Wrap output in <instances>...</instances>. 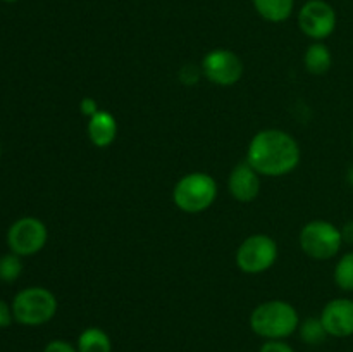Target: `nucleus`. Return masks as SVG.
Instances as JSON below:
<instances>
[{
	"mask_svg": "<svg viewBox=\"0 0 353 352\" xmlns=\"http://www.w3.org/2000/svg\"><path fill=\"white\" fill-rule=\"evenodd\" d=\"M302 150L295 138L283 130H262L254 135L247 161L261 176H285L299 166Z\"/></svg>",
	"mask_w": 353,
	"mask_h": 352,
	"instance_id": "1",
	"label": "nucleus"
},
{
	"mask_svg": "<svg viewBox=\"0 0 353 352\" xmlns=\"http://www.w3.org/2000/svg\"><path fill=\"white\" fill-rule=\"evenodd\" d=\"M300 326L299 311L286 300H268L252 311L250 328L265 340H283Z\"/></svg>",
	"mask_w": 353,
	"mask_h": 352,
	"instance_id": "2",
	"label": "nucleus"
},
{
	"mask_svg": "<svg viewBox=\"0 0 353 352\" xmlns=\"http://www.w3.org/2000/svg\"><path fill=\"white\" fill-rule=\"evenodd\" d=\"M217 197V183L207 173H188L183 176L172 190V200L183 213H203L214 204Z\"/></svg>",
	"mask_w": 353,
	"mask_h": 352,
	"instance_id": "3",
	"label": "nucleus"
},
{
	"mask_svg": "<svg viewBox=\"0 0 353 352\" xmlns=\"http://www.w3.org/2000/svg\"><path fill=\"white\" fill-rule=\"evenodd\" d=\"M57 313V299L43 286H30L14 297V320L26 326H40L48 323Z\"/></svg>",
	"mask_w": 353,
	"mask_h": 352,
	"instance_id": "4",
	"label": "nucleus"
},
{
	"mask_svg": "<svg viewBox=\"0 0 353 352\" xmlns=\"http://www.w3.org/2000/svg\"><path fill=\"white\" fill-rule=\"evenodd\" d=\"M343 245L341 230L324 219H314L300 231V247L316 261H327L340 252Z\"/></svg>",
	"mask_w": 353,
	"mask_h": 352,
	"instance_id": "5",
	"label": "nucleus"
},
{
	"mask_svg": "<svg viewBox=\"0 0 353 352\" xmlns=\"http://www.w3.org/2000/svg\"><path fill=\"white\" fill-rule=\"evenodd\" d=\"M278 244L269 235H250L236 251V266L247 275H261L274 266Z\"/></svg>",
	"mask_w": 353,
	"mask_h": 352,
	"instance_id": "6",
	"label": "nucleus"
},
{
	"mask_svg": "<svg viewBox=\"0 0 353 352\" xmlns=\"http://www.w3.org/2000/svg\"><path fill=\"white\" fill-rule=\"evenodd\" d=\"M336 21V10L326 0H307L299 12V28L314 41H323L331 37Z\"/></svg>",
	"mask_w": 353,
	"mask_h": 352,
	"instance_id": "7",
	"label": "nucleus"
},
{
	"mask_svg": "<svg viewBox=\"0 0 353 352\" xmlns=\"http://www.w3.org/2000/svg\"><path fill=\"white\" fill-rule=\"evenodd\" d=\"M202 75L210 83L219 86H231L238 83L243 76V62L228 48H214L202 59Z\"/></svg>",
	"mask_w": 353,
	"mask_h": 352,
	"instance_id": "8",
	"label": "nucleus"
},
{
	"mask_svg": "<svg viewBox=\"0 0 353 352\" xmlns=\"http://www.w3.org/2000/svg\"><path fill=\"white\" fill-rule=\"evenodd\" d=\"M47 226L38 217H21L7 231V244L17 255H33L45 247Z\"/></svg>",
	"mask_w": 353,
	"mask_h": 352,
	"instance_id": "9",
	"label": "nucleus"
},
{
	"mask_svg": "<svg viewBox=\"0 0 353 352\" xmlns=\"http://www.w3.org/2000/svg\"><path fill=\"white\" fill-rule=\"evenodd\" d=\"M321 321L327 335L336 338H347L353 335V300L333 299L324 306Z\"/></svg>",
	"mask_w": 353,
	"mask_h": 352,
	"instance_id": "10",
	"label": "nucleus"
},
{
	"mask_svg": "<svg viewBox=\"0 0 353 352\" xmlns=\"http://www.w3.org/2000/svg\"><path fill=\"white\" fill-rule=\"evenodd\" d=\"M228 190L238 202H252L261 193V175L250 166V162H238L228 178Z\"/></svg>",
	"mask_w": 353,
	"mask_h": 352,
	"instance_id": "11",
	"label": "nucleus"
},
{
	"mask_svg": "<svg viewBox=\"0 0 353 352\" xmlns=\"http://www.w3.org/2000/svg\"><path fill=\"white\" fill-rule=\"evenodd\" d=\"M88 138L95 147L105 148L109 145H112V141L117 137V121L107 110H99L95 116H92L88 119Z\"/></svg>",
	"mask_w": 353,
	"mask_h": 352,
	"instance_id": "12",
	"label": "nucleus"
},
{
	"mask_svg": "<svg viewBox=\"0 0 353 352\" xmlns=\"http://www.w3.org/2000/svg\"><path fill=\"white\" fill-rule=\"evenodd\" d=\"M255 10L269 23H283L288 19L295 7V0H252Z\"/></svg>",
	"mask_w": 353,
	"mask_h": 352,
	"instance_id": "13",
	"label": "nucleus"
},
{
	"mask_svg": "<svg viewBox=\"0 0 353 352\" xmlns=\"http://www.w3.org/2000/svg\"><path fill=\"white\" fill-rule=\"evenodd\" d=\"M76 349L78 352H112V342L102 328L88 326L79 333Z\"/></svg>",
	"mask_w": 353,
	"mask_h": 352,
	"instance_id": "14",
	"label": "nucleus"
},
{
	"mask_svg": "<svg viewBox=\"0 0 353 352\" xmlns=\"http://www.w3.org/2000/svg\"><path fill=\"white\" fill-rule=\"evenodd\" d=\"M303 62H305V69L310 75H324V72L330 71L331 64H333V55L323 41H314L307 48Z\"/></svg>",
	"mask_w": 353,
	"mask_h": 352,
	"instance_id": "15",
	"label": "nucleus"
},
{
	"mask_svg": "<svg viewBox=\"0 0 353 352\" xmlns=\"http://www.w3.org/2000/svg\"><path fill=\"white\" fill-rule=\"evenodd\" d=\"M299 331L300 338H302L307 345H319L327 338V331L326 328H324L321 317H307L305 321L300 323Z\"/></svg>",
	"mask_w": 353,
	"mask_h": 352,
	"instance_id": "16",
	"label": "nucleus"
},
{
	"mask_svg": "<svg viewBox=\"0 0 353 352\" xmlns=\"http://www.w3.org/2000/svg\"><path fill=\"white\" fill-rule=\"evenodd\" d=\"M334 283L345 292H353V252H348L334 268Z\"/></svg>",
	"mask_w": 353,
	"mask_h": 352,
	"instance_id": "17",
	"label": "nucleus"
},
{
	"mask_svg": "<svg viewBox=\"0 0 353 352\" xmlns=\"http://www.w3.org/2000/svg\"><path fill=\"white\" fill-rule=\"evenodd\" d=\"M21 271H23V262H21V255L17 254H6L0 257V280L2 282H16L19 278Z\"/></svg>",
	"mask_w": 353,
	"mask_h": 352,
	"instance_id": "18",
	"label": "nucleus"
},
{
	"mask_svg": "<svg viewBox=\"0 0 353 352\" xmlns=\"http://www.w3.org/2000/svg\"><path fill=\"white\" fill-rule=\"evenodd\" d=\"M79 110H81L83 116H86L90 119L92 116H95L99 113V102H97L93 97H83L81 102H79Z\"/></svg>",
	"mask_w": 353,
	"mask_h": 352,
	"instance_id": "19",
	"label": "nucleus"
},
{
	"mask_svg": "<svg viewBox=\"0 0 353 352\" xmlns=\"http://www.w3.org/2000/svg\"><path fill=\"white\" fill-rule=\"evenodd\" d=\"M43 352H78V349L65 340H52L45 345Z\"/></svg>",
	"mask_w": 353,
	"mask_h": 352,
	"instance_id": "20",
	"label": "nucleus"
},
{
	"mask_svg": "<svg viewBox=\"0 0 353 352\" xmlns=\"http://www.w3.org/2000/svg\"><path fill=\"white\" fill-rule=\"evenodd\" d=\"M259 352H295L286 342L283 340H268Z\"/></svg>",
	"mask_w": 353,
	"mask_h": 352,
	"instance_id": "21",
	"label": "nucleus"
},
{
	"mask_svg": "<svg viewBox=\"0 0 353 352\" xmlns=\"http://www.w3.org/2000/svg\"><path fill=\"white\" fill-rule=\"evenodd\" d=\"M12 309L3 300H0V328H6L12 323Z\"/></svg>",
	"mask_w": 353,
	"mask_h": 352,
	"instance_id": "22",
	"label": "nucleus"
},
{
	"mask_svg": "<svg viewBox=\"0 0 353 352\" xmlns=\"http://www.w3.org/2000/svg\"><path fill=\"white\" fill-rule=\"evenodd\" d=\"M341 237H343L345 244L353 245V221H348V223L341 228Z\"/></svg>",
	"mask_w": 353,
	"mask_h": 352,
	"instance_id": "23",
	"label": "nucleus"
},
{
	"mask_svg": "<svg viewBox=\"0 0 353 352\" xmlns=\"http://www.w3.org/2000/svg\"><path fill=\"white\" fill-rule=\"evenodd\" d=\"M347 178H348V183H350V185L353 186V164L350 166V169H348V176H347Z\"/></svg>",
	"mask_w": 353,
	"mask_h": 352,
	"instance_id": "24",
	"label": "nucleus"
},
{
	"mask_svg": "<svg viewBox=\"0 0 353 352\" xmlns=\"http://www.w3.org/2000/svg\"><path fill=\"white\" fill-rule=\"evenodd\" d=\"M3 2H17V0H3Z\"/></svg>",
	"mask_w": 353,
	"mask_h": 352,
	"instance_id": "25",
	"label": "nucleus"
},
{
	"mask_svg": "<svg viewBox=\"0 0 353 352\" xmlns=\"http://www.w3.org/2000/svg\"><path fill=\"white\" fill-rule=\"evenodd\" d=\"M352 144H353V133H352Z\"/></svg>",
	"mask_w": 353,
	"mask_h": 352,
	"instance_id": "26",
	"label": "nucleus"
}]
</instances>
